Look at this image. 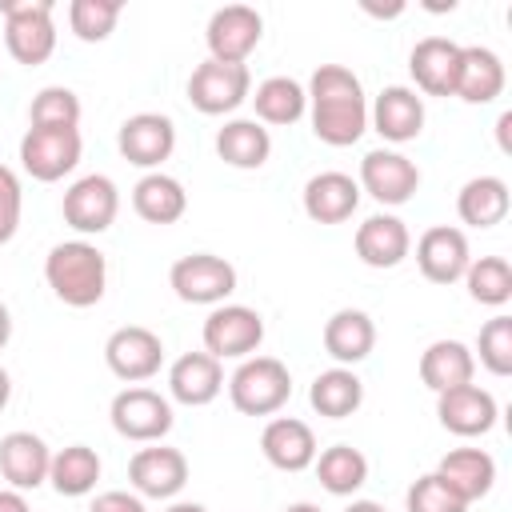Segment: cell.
Here are the masks:
<instances>
[{
    "label": "cell",
    "mask_w": 512,
    "mask_h": 512,
    "mask_svg": "<svg viewBox=\"0 0 512 512\" xmlns=\"http://www.w3.org/2000/svg\"><path fill=\"white\" fill-rule=\"evenodd\" d=\"M308 104H312V132L316 140L332 148H348L368 128V100L352 68L344 64H320L308 80Z\"/></svg>",
    "instance_id": "obj_1"
},
{
    "label": "cell",
    "mask_w": 512,
    "mask_h": 512,
    "mask_svg": "<svg viewBox=\"0 0 512 512\" xmlns=\"http://www.w3.org/2000/svg\"><path fill=\"white\" fill-rule=\"evenodd\" d=\"M44 280L68 308H92L108 288V260L88 240H64L44 256Z\"/></svg>",
    "instance_id": "obj_2"
},
{
    "label": "cell",
    "mask_w": 512,
    "mask_h": 512,
    "mask_svg": "<svg viewBox=\"0 0 512 512\" xmlns=\"http://www.w3.org/2000/svg\"><path fill=\"white\" fill-rule=\"evenodd\" d=\"M228 396H232V408L244 416H272L288 404L292 376L276 356H248L228 376Z\"/></svg>",
    "instance_id": "obj_3"
},
{
    "label": "cell",
    "mask_w": 512,
    "mask_h": 512,
    "mask_svg": "<svg viewBox=\"0 0 512 512\" xmlns=\"http://www.w3.org/2000/svg\"><path fill=\"white\" fill-rule=\"evenodd\" d=\"M4 12V44L16 64L36 68L56 52L52 0H0Z\"/></svg>",
    "instance_id": "obj_4"
},
{
    "label": "cell",
    "mask_w": 512,
    "mask_h": 512,
    "mask_svg": "<svg viewBox=\"0 0 512 512\" xmlns=\"http://www.w3.org/2000/svg\"><path fill=\"white\" fill-rule=\"evenodd\" d=\"M252 96V76L248 64H220V60H204L196 64L192 80H188V100L196 112L204 116H224L236 112L244 100Z\"/></svg>",
    "instance_id": "obj_5"
},
{
    "label": "cell",
    "mask_w": 512,
    "mask_h": 512,
    "mask_svg": "<svg viewBox=\"0 0 512 512\" xmlns=\"http://www.w3.org/2000/svg\"><path fill=\"white\" fill-rule=\"evenodd\" d=\"M80 148L84 140L76 128H28L20 136V164L32 180L52 184L80 164Z\"/></svg>",
    "instance_id": "obj_6"
},
{
    "label": "cell",
    "mask_w": 512,
    "mask_h": 512,
    "mask_svg": "<svg viewBox=\"0 0 512 512\" xmlns=\"http://www.w3.org/2000/svg\"><path fill=\"white\" fill-rule=\"evenodd\" d=\"M168 284L184 304H224L236 292V268L224 256L192 252L172 264Z\"/></svg>",
    "instance_id": "obj_7"
},
{
    "label": "cell",
    "mask_w": 512,
    "mask_h": 512,
    "mask_svg": "<svg viewBox=\"0 0 512 512\" xmlns=\"http://www.w3.org/2000/svg\"><path fill=\"white\" fill-rule=\"evenodd\" d=\"M264 340V320L244 304H216L204 320V352L216 360H248Z\"/></svg>",
    "instance_id": "obj_8"
},
{
    "label": "cell",
    "mask_w": 512,
    "mask_h": 512,
    "mask_svg": "<svg viewBox=\"0 0 512 512\" xmlns=\"http://www.w3.org/2000/svg\"><path fill=\"white\" fill-rule=\"evenodd\" d=\"M108 420L124 440L152 444L172 432V404L152 388H124L112 396Z\"/></svg>",
    "instance_id": "obj_9"
},
{
    "label": "cell",
    "mask_w": 512,
    "mask_h": 512,
    "mask_svg": "<svg viewBox=\"0 0 512 512\" xmlns=\"http://www.w3.org/2000/svg\"><path fill=\"white\" fill-rule=\"evenodd\" d=\"M120 212V192L108 176L92 172V176H80L68 192H64V224L76 228L80 236H100L104 228H112Z\"/></svg>",
    "instance_id": "obj_10"
},
{
    "label": "cell",
    "mask_w": 512,
    "mask_h": 512,
    "mask_svg": "<svg viewBox=\"0 0 512 512\" xmlns=\"http://www.w3.org/2000/svg\"><path fill=\"white\" fill-rule=\"evenodd\" d=\"M104 360L112 368V376L128 380V384H140V380H152L164 364V344L152 328H140V324H124L116 328L108 340H104Z\"/></svg>",
    "instance_id": "obj_11"
},
{
    "label": "cell",
    "mask_w": 512,
    "mask_h": 512,
    "mask_svg": "<svg viewBox=\"0 0 512 512\" xmlns=\"http://www.w3.org/2000/svg\"><path fill=\"white\" fill-rule=\"evenodd\" d=\"M360 192H368L372 200L380 204H408L420 188V168L404 156V152H392V148H376L360 160Z\"/></svg>",
    "instance_id": "obj_12"
},
{
    "label": "cell",
    "mask_w": 512,
    "mask_h": 512,
    "mask_svg": "<svg viewBox=\"0 0 512 512\" xmlns=\"http://www.w3.org/2000/svg\"><path fill=\"white\" fill-rule=\"evenodd\" d=\"M260 36H264V20H260V12L248 8V4L216 8L212 20H208V32H204L208 52H212V60H220V64H244L248 52L260 44Z\"/></svg>",
    "instance_id": "obj_13"
},
{
    "label": "cell",
    "mask_w": 512,
    "mask_h": 512,
    "mask_svg": "<svg viewBox=\"0 0 512 512\" xmlns=\"http://www.w3.org/2000/svg\"><path fill=\"white\" fill-rule=\"evenodd\" d=\"M116 148L136 168H160L176 148V124L160 112H136L120 124Z\"/></svg>",
    "instance_id": "obj_14"
},
{
    "label": "cell",
    "mask_w": 512,
    "mask_h": 512,
    "mask_svg": "<svg viewBox=\"0 0 512 512\" xmlns=\"http://www.w3.org/2000/svg\"><path fill=\"white\" fill-rule=\"evenodd\" d=\"M128 480L136 488V496L144 500H172L184 484H188V460L180 448H140L132 460H128Z\"/></svg>",
    "instance_id": "obj_15"
},
{
    "label": "cell",
    "mask_w": 512,
    "mask_h": 512,
    "mask_svg": "<svg viewBox=\"0 0 512 512\" xmlns=\"http://www.w3.org/2000/svg\"><path fill=\"white\" fill-rule=\"evenodd\" d=\"M416 264L424 272V280L432 284H456L464 280L472 252H468V236L452 224H436L416 240Z\"/></svg>",
    "instance_id": "obj_16"
},
{
    "label": "cell",
    "mask_w": 512,
    "mask_h": 512,
    "mask_svg": "<svg viewBox=\"0 0 512 512\" xmlns=\"http://www.w3.org/2000/svg\"><path fill=\"white\" fill-rule=\"evenodd\" d=\"M436 416L456 436H484L496 428L500 408H496V396L484 392L480 384H460L436 396Z\"/></svg>",
    "instance_id": "obj_17"
},
{
    "label": "cell",
    "mask_w": 512,
    "mask_h": 512,
    "mask_svg": "<svg viewBox=\"0 0 512 512\" xmlns=\"http://www.w3.org/2000/svg\"><path fill=\"white\" fill-rule=\"evenodd\" d=\"M408 72L420 92L428 96H456V72H460V44L448 36H424L412 56Z\"/></svg>",
    "instance_id": "obj_18"
},
{
    "label": "cell",
    "mask_w": 512,
    "mask_h": 512,
    "mask_svg": "<svg viewBox=\"0 0 512 512\" xmlns=\"http://www.w3.org/2000/svg\"><path fill=\"white\" fill-rule=\"evenodd\" d=\"M48 468H52V448L36 432L20 428L0 440V476L8 480V488H16V492L40 488L48 480Z\"/></svg>",
    "instance_id": "obj_19"
},
{
    "label": "cell",
    "mask_w": 512,
    "mask_h": 512,
    "mask_svg": "<svg viewBox=\"0 0 512 512\" xmlns=\"http://www.w3.org/2000/svg\"><path fill=\"white\" fill-rule=\"evenodd\" d=\"M260 452H264V460H268L272 468H280V472H304V468H312V460H316V436H312V428H308L304 420H296V416H276V420H268L264 432H260Z\"/></svg>",
    "instance_id": "obj_20"
},
{
    "label": "cell",
    "mask_w": 512,
    "mask_h": 512,
    "mask_svg": "<svg viewBox=\"0 0 512 512\" xmlns=\"http://www.w3.org/2000/svg\"><path fill=\"white\" fill-rule=\"evenodd\" d=\"M368 120H372V128H376L384 140L408 144V140H416V136L424 132V100H420L412 88H404V84H388V88L376 96Z\"/></svg>",
    "instance_id": "obj_21"
},
{
    "label": "cell",
    "mask_w": 512,
    "mask_h": 512,
    "mask_svg": "<svg viewBox=\"0 0 512 512\" xmlns=\"http://www.w3.org/2000/svg\"><path fill=\"white\" fill-rule=\"evenodd\" d=\"M220 388H224V368L208 352H184L168 368V392H172L176 404L204 408V404H212L220 396Z\"/></svg>",
    "instance_id": "obj_22"
},
{
    "label": "cell",
    "mask_w": 512,
    "mask_h": 512,
    "mask_svg": "<svg viewBox=\"0 0 512 512\" xmlns=\"http://www.w3.org/2000/svg\"><path fill=\"white\" fill-rule=\"evenodd\" d=\"M412 248V236L404 228L400 216L392 212H376L356 228V256L368 268H396Z\"/></svg>",
    "instance_id": "obj_23"
},
{
    "label": "cell",
    "mask_w": 512,
    "mask_h": 512,
    "mask_svg": "<svg viewBox=\"0 0 512 512\" xmlns=\"http://www.w3.org/2000/svg\"><path fill=\"white\" fill-rule=\"evenodd\" d=\"M360 204V184L348 172H316L304 184V212L316 224H344Z\"/></svg>",
    "instance_id": "obj_24"
},
{
    "label": "cell",
    "mask_w": 512,
    "mask_h": 512,
    "mask_svg": "<svg viewBox=\"0 0 512 512\" xmlns=\"http://www.w3.org/2000/svg\"><path fill=\"white\" fill-rule=\"evenodd\" d=\"M372 348H376V324H372L368 312L340 308V312L328 316V324H324V352L336 364H344V368L360 364V360L372 356Z\"/></svg>",
    "instance_id": "obj_25"
},
{
    "label": "cell",
    "mask_w": 512,
    "mask_h": 512,
    "mask_svg": "<svg viewBox=\"0 0 512 512\" xmlns=\"http://www.w3.org/2000/svg\"><path fill=\"white\" fill-rule=\"evenodd\" d=\"M436 476H440L464 504H472V500H480V496L492 492V484H496V460H492L484 448H456V452H448V456L440 460Z\"/></svg>",
    "instance_id": "obj_26"
},
{
    "label": "cell",
    "mask_w": 512,
    "mask_h": 512,
    "mask_svg": "<svg viewBox=\"0 0 512 512\" xmlns=\"http://www.w3.org/2000/svg\"><path fill=\"white\" fill-rule=\"evenodd\" d=\"M504 92V64L492 48H460V72H456V96L464 104H492Z\"/></svg>",
    "instance_id": "obj_27"
},
{
    "label": "cell",
    "mask_w": 512,
    "mask_h": 512,
    "mask_svg": "<svg viewBox=\"0 0 512 512\" xmlns=\"http://www.w3.org/2000/svg\"><path fill=\"white\" fill-rule=\"evenodd\" d=\"M472 372H476V356L468 344L460 340H432L420 356V380L440 396L448 388H460V384H472Z\"/></svg>",
    "instance_id": "obj_28"
},
{
    "label": "cell",
    "mask_w": 512,
    "mask_h": 512,
    "mask_svg": "<svg viewBox=\"0 0 512 512\" xmlns=\"http://www.w3.org/2000/svg\"><path fill=\"white\" fill-rule=\"evenodd\" d=\"M216 156L224 164H232V168H244V172L264 168L268 156H272V136H268V128L260 120H244V116L228 120L216 132Z\"/></svg>",
    "instance_id": "obj_29"
},
{
    "label": "cell",
    "mask_w": 512,
    "mask_h": 512,
    "mask_svg": "<svg viewBox=\"0 0 512 512\" xmlns=\"http://www.w3.org/2000/svg\"><path fill=\"white\" fill-rule=\"evenodd\" d=\"M132 208L148 224H176L184 216V208H188V192H184V184L176 176L148 172L132 188Z\"/></svg>",
    "instance_id": "obj_30"
},
{
    "label": "cell",
    "mask_w": 512,
    "mask_h": 512,
    "mask_svg": "<svg viewBox=\"0 0 512 512\" xmlns=\"http://www.w3.org/2000/svg\"><path fill=\"white\" fill-rule=\"evenodd\" d=\"M308 404H312L320 416H328V420H344V416H352V412L364 404V380H360L352 368L336 364V368H328V372H320V376L312 380Z\"/></svg>",
    "instance_id": "obj_31"
},
{
    "label": "cell",
    "mask_w": 512,
    "mask_h": 512,
    "mask_svg": "<svg viewBox=\"0 0 512 512\" xmlns=\"http://www.w3.org/2000/svg\"><path fill=\"white\" fill-rule=\"evenodd\" d=\"M456 212L472 228L500 224L508 216V184L500 176H472L456 196Z\"/></svg>",
    "instance_id": "obj_32"
},
{
    "label": "cell",
    "mask_w": 512,
    "mask_h": 512,
    "mask_svg": "<svg viewBox=\"0 0 512 512\" xmlns=\"http://www.w3.org/2000/svg\"><path fill=\"white\" fill-rule=\"evenodd\" d=\"M100 480V456L88 444H68L60 452H52V468H48V484L60 496H88Z\"/></svg>",
    "instance_id": "obj_33"
},
{
    "label": "cell",
    "mask_w": 512,
    "mask_h": 512,
    "mask_svg": "<svg viewBox=\"0 0 512 512\" xmlns=\"http://www.w3.org/2000/svg\"><path fill=\"white\" fill-rule=\"evenodd\" d=\"M312 464H316V476H320L324 492H332V496H352L368 480V456L352 444H332Z\"/></svg>",
    "instance_id": "obj_34"
},
{
    "label": "cell",
    "mask_w": 512,
    "mask_h": 512,
    "mask_svg": "<svg viewBox=\"0 0 512 512\" xmlns=\"http://www.w3.org/2000/svg\"><path fill=\"white\" fill-rule=\"evenodd\" d=\"M248 100L264 124H296L308 108V96L292 76H268L264 84H256Z\"/></svg>",
    "instance_id": "obj_35"
},
{
    "label": "cell",
    "mask_w": 512,
    "mask_h": 512,
    "mask_svg": "<svg viewBox=\"0 0 512 512\" xmlns=\"http://www.w3.org/2000/svg\"><path fill=\"white\" fill-rule=\"evenodd\" d=\"M464 284H468V296L476 304H488V308H500L512 300V268L504 256H480L468 264L464 272Z\"/></svg>",
    "instance_id": "obj_36"
},
{
    "label": "cell",
    "mask_w": 512,
    "mask_h": 512,
    "mask_svg": "<svg viewBox=\"0 0 512 512\" xmlns=\"http://www.w3.org/2000/svg\"><path fill=\"white\" fill-rule=\"evenodd\" d=\"M32 128H76L80 124V96L64 84H48L28 104Z\"/></svg>",
    "instance_id": "obj_37"
},
{
    "label": "cell",
    "mask_w": 512,
    "mask_h": 512,
    "mask_svg": "<svg viewBox=\"0 0 512 512\" xmlns=\"http://www.w3.org/2000/svg\"><path fill=\"white\" fill-rule=\"evenodd\" d=\"M120 0H72L68 4V24L84 44H100L112 36L116 20H120Z\"/></svg>",
    "instance_id": "obj_38"
},
{
    "label": "cell",
    "mask_w": 512,
    "mask_h": 512,
    "mask_svg": "<svg viewBox=\"0 0 512 512\" xmlns=\"http://www.w3.org/2000/svg\"><path fill=\"white\" fill-rule=\"evenodd\" d=\"M476 352L492 376H508L512 372V316H492L476 336Z\"/></svg>",
    "instance_id": "obj_39"
},
{
    "label": "cell",
    "mask_w": 512,
    "mask_h": 512,
    "mask_svg": "<svg viewBox=\"0 0 512 512\" xmlns=\"http://www.w3.org/2000/svg\"><path fill=\"white\" fill-rule=\"evenodd\" d=\"M404 508H408V512H464L468 504H464L436 472H428V476H420V480L408 488Z\"/></svg>",
    "instance_id": "obj_40"
},
{
    "label": "cell",
    "mask_w": 512,
    "mask_h": 512,
    "mask_svg": "<svg viewBox=\"0 0 512 512\" xmlns=\"http://www.w3.org/2000/svg\"><path fill=\"white\" fill-rule=\"evenodd\" d=\"M20 204H24V192H20V180L8 164H0V244H8L20 228Z\"/></svg>",
    "instance_id": "obj_41"
},
{
    "label": "cell",
    "mask_w": 512,
    "mask_h": 512,
    "mask_svg": "<svg viewBox=\"0 0 512 512\" xmlns=\"http://www.w3.org/2000/svg\"><path fill=\"white\" fill-rule=\"evenodd\" d=\"M88 512H148L136 492H100Z\"/></svg>",
    "instance_id": "obj_42"
},
{
    "label": "cell",
    "mask_w": 512,
    "mask_h": 512,
    "mask_svg": "<svg viewBox=\"0 0 512 512\" xmlns=\"http://www.w3.org/2000/svg\"><path fill=\"white\" fill-rule=\"evenodd\" d=\"M0 512H32V508H28L24 492H16V488H0Z\"/></svg>",
    "instance_id": "obj_43"
},
{
    "label": "cell",
    "mask_w": 512,
    "mask_h": 512,
    "mask_svg": "<svg viewBox=\"0 0 512 512\" xmlns=\"http://www.w3.org/2000/svg\"><path fill=\"white\" fill-rule=\"evenodd\" d=\"M12 340V312H8V304L0 300V348Z\"/></svg>",
    "instance_id": "obj_44"
},
{
    "label": "cell",
    "mask_w": 512,
    "mask_h": 512,
    "mask_svg": "<svg viewBox=\"0 0 512 512\" xmlns=\"http://www.w3.org/2000/svg\"><path fill=\"white\" fill-rule=\"evenodd\" d=\"M8 400H12V376L0 368V412L8 408Z\"/></svg>",
    "instance_id": "obj_45"
},
{
    "label": "cell",
    "mask_w": 512,
    "mask_h": 512,
    "mask_svg": "<svg viewBox=\"0 0 512 512\" xmlns=\"http://www.w3.org/2000/svg\"><path fill=\"white\" fill-rule=\"evenodd\" d=\"M344 512H384V504H376V500H352Z\"/></svg>",
    "instance_id": "obj_46"
},
{
    "label": "cell",
    "mask_w": 512,
    "mask_h": 512,
    "mask_svg": "<svg viewBox=\"0 0 512 512\" xmlns=\"http://www.w3.org/2000/svg\"><path fill=\"white\" fill-rule=\"evenodd\" d=\"M508 124H512V112H504L500 124H496V128H500V148H508Z\"/></svg>",
    "instance_id": "obj_47"
},
{
    "label": "cell",
    "mask_w": 512,
    "mask_h": 512,
    "mask_svg": "<svg viewBox=\"0 0 512 512\" xmlns=\"http://www.w3.org/2000/svg\"><path fill=\"white\" fill-rule=\"evenodd\" d=\"M164 512H208L204 504H188V500H180V504H172V508H164Z\"/></svg>",
    "instance_id": "obj_48"
},
{
    "label": "cell",
    "mask_w": 512,
    "mask_h": 512,
    "mask_svg": "<svg viewBox=\"0 0 512 512\" xmlns=\"http://www.w3.org/2000/svg\"><path fill=\"white\" fill-rule=\"evenodd\" d=\"M284 512H320V508H316V504H308V500H300V504H288Z\"/></svg>",
    "instance_id": "obj_49"
}]
</instances>
